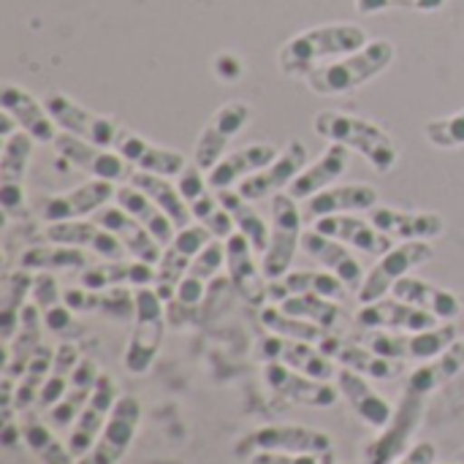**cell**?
I'll return each instance as SVG.
<instances>
[{
  "instance_id": "d6986e66",
  "label": "cell",
  "mask_w": 464,
  "mask_h": 464,
  "mask_svg": "<svg viewBox=\"0 0 464 464\" xmlns=\"http://www.w3.org/2000/svg\"><path fill=\"white\" fill-rule=\"evenodd\" d=\"M258 356L264 362H280L302 375L318 378V381H332L337 378V362L329 359L321 348L302 343V340H291V337H280V334H269L258 343Z\"/></svg>"
},
{
  "instance_id": "7dc6e473",
  "label": "cell",
  "mask_w": 464,
  "mask_h": 464,
  "mask_svg": "<svg viewBox=\"0 0 464 464\" xmlns=\"http://www.w3.org/2000/svg\"><path fill=\"white\" fill-rule=\"evenodd\" d=\"M22 269L30 272H63V269H87V253L71 245H33L19 258Z\"/></svg>"
},
{
  "instance_id": "4dcf8cb0",
  "label": "cell",
  "mask_w": 464,
  "mask_h": 464,
  "mask_svg": "<svg viewBox=\"0 0 464 464\" xmlns=\"http://www.w3.org/2000/svg\"><path fill=\"white\" fill-rule=\"evenodd\" d=\"M277 155H280V150L275 144H269V141H256V144L239 147V150L228 152L226 158H220L207 171L209 188L212 190H228V188L239 185L242 179H247V177L258 174L261 169H266Z\"/></svg>"
},
{
  "instance_id": "83f0119b",
  "label": "cell",
  "mask_w": 464,
  "mask_h": 464,
  "mask_svg": "<svg viewBox=\"0 0 464 464\" xmlns=\"http://www.w3.org/2000/svg\"><path fill=\"white\" fill-rule=\"evenodd\" d=\"M313 228L343 242V245H348V247H353V250H359V253H364V256L381 258L383 253H389L394 247L392 245L394 239H389L383 231H378L370 218L364 220L359 215H326V218H318L313 223Z\"/></svg>"
},
{
  "instance_id": "680465c9",
  "label": "cell",
  "mask_w": 464,
  "mask_h": 464,
  "mask_svg": "<svg viewBox=\"0 0 464 464\" xmlns=\"http://www.w3.org/2000/svg\"><path fill=\"white\" fill-rule=\"evenodd\" d=\"M247 464H334V454H280V451H261L253 454Z\"/></svg>"
},
{
  "instance_id": "cb8c5ba5",
  "label": "cell",
  "mask_w": 464,
  "mask_h": 464,
  "mask_svg": "<svg viewBox=\"0 0 464 464\" xmlns=\"http://www.w3.org/2000/svg\"><path fill=\"white\" fill-rule=\"evenodd\" d=\"M356 326L386 329V332H427L440 326V321L432 313L392 296V299H378L372 304H362V310L356 313Z\"/></svg>"
},
{
  "instance_id": "d4e9b609",
  "label": "cell",
  "mask_w": 464,
  "mask_h": 464,
  "mask_svg": "<svg viewBox=\"0 0 464 464\" xmlns=\"http://www.w3.org/2000/svg\"><path fill=\"white\" fill-rule=\"evenodd\" d=\"M302 250H304L315 264H321L326 272L337 275V277L348 285V291H356V294H359V288L364 285L367 272H364L362 261L348 250V245H343V242H337V239L321 234V231H315V228H310V231L302 234Z\"/></svg>"
},
{
  "instance_id": "be15d7a7",
  "label": "cell",
  "mask_w": 464,
  "mask_h": 464,
  "mask_svg": "<svg viewBox=\"0 0 464 464\" xmlns=\"http://www.w3.org/2000/svg\"><path fill=\"white\" fill-rule=\"evenodd\" d=\"M19 440H22V424H16V419H14V421H3V430H0V443H3L5 449H14Z\"/></svg>"
},
{
  "instance_id": "94428289",
  "label": "cell",
  "mask_w": 464,
  "mask_h": 464,
  "mask_svg": "<svg viewBox=\"0 0 464 464\" xmlns=\"http://www.w3.org/2000/svg\"><path fill=\"white\" fill-rule=\"evenodd\" d=\"M392 464H438V449L432 446V443H416V446H411L397 462Z\"/></svg>"
},
{
  "instance_id": "6da1fadb",
  "label": "cell",
  "mask_w": 464,
  "mask_h": 464,
  "mask_svg": "<svg viewBox=\"0 0 464 464\" xmlns=\"http://www.w3.org/2000/svg\"><path fill=\"white\" fill-rule=\"evenodd\" d=\"M367 44H370V35L356 22L318 24V27H310V30L291 35L277 49V68L285 76L304 79L310 71H315L332 60H340L345 54H353Z\"/></svg>"
},
{
  "instance_id": "ac0fdd59",
  "label": "cell",
  "mask_w": 464,
  "mask_h": 464,
  "mask_svg": "<svg viewBox=\"0 0 464 464\" xmlns=\"http://www.w3.org/2000/svg\"><path fill=\"white\" fill-rule=\"evenodd\" d=\"M256 256L258 253L239 231L231 239H226V272H228V283L234 294L253 307H266L269 285Z\"/></svg>"
},
{
  "instance_id": "7bdbcfd3",
  "label": "cell",
  "mask_w": 464,
  "mask_h": 464,
  "mask_svg": "<svg viewBox=\"0 0 464 464\" xmlns=\"http://www.w3.org/2000/svg\"><path fill=\"white\" fill-rule=\"evenodd\" d=\"M33 280H35V272L22 269V266L14 272H5L0 280V337L5 345L19 332L24 299L33 294Z\"/></svg>"
},
{
  "instance_id": "8d00e7d4",
  "label": "cell",
  "mask_w": 464,
  "mask_h": 464,
  "mask_svg": "<svg viewBox=\"0 0 464 464\" xmlns=\"http://www.w3.org/2000/svg\"><path fill=\"white\" fill-rule=\"evenodd\" d=\"M79 283L90 291H106V288H120V285H152L155 283V266L144 264V261H106V264H95L82 269Z\"/></svg>"
},
{
  "instance_id": "8fae6325",
  "label": "cell",
  "mask_w": 464,
  "mask_h": 464,
  "mask_svg": "<svg viewBox=\"0 0 464 464\" xmlns=\"http://www.w3.org/2000/svg\"><path fill=\"white\" fill-rule=\"evenodd\" d=\"M44 106L63 133H71V136H79L90 144L114 150V141H117L122 128L111 117L90 111L87 106H82L79 101H73L71 95H65L60 90H52L44 98Z\"/></svg>"
},
{
  "instance_id": "277c9868",
  "label": "cell",
  "mask_w": 464,
  "mask_h": 464,
  "mask_svg": "<svg viewBox=\"0 0 464 464\" xmlns=\"http://www.w3.org/2000/svg\"><path fill=\"white\" fill-rule=\"evenodd\" d=\"M136 296V315H133V329L130 340L122 356V364L130 375H147L152 362L160 353L163 334H166V302L158 296L155 288L141 285L133 291Z\"/></svg>"
},
{
  "instance_id": "9c48e42d",
  "label": "cell",
  "mask_w": 464,
  "mask_h": 464,
  "mask_svg": "<svg viewBox=\"0 0 464 464\" xmlns=\"http://www.w3.org/2000/svg\"><path fill=\"white\" fill-rule=\"evenodd\" d=\"M424 411H427V397L405 392L400 405L394 408L392 421L383 430H378V438L364 449V464L397 462L411 449V440L421 427Z\"/></svg>"
},
{
  "instance_id": "e0dca14e",
  "label": "cell",
  "mask_w": 464,
  "mask_h": 464,
  "mask_svg": "<svg viewBox=\"0 0 464 464\" xmlns=\"http://www.w3.org/2000/svg\"><path fill=\"white\" fill-rule=\"evenodd\" d=\"M307 163H310L307 147H304L299 139H294V141H288V144L280 150V155H277L266 169H261L258 174L242 179V182L237 185V190H239V196H245L247 201L272 198V196L288 190V185L304 171Z\"/></svg>"
},
{
  "instance_id": "e7e4bbea",
  "label": "cell",
  "mask_w": 464,
  "mask_h": 464,
  "mask_svg": "<svg viewBox=\"0 0 464 464\" xmlns=\"http://www.w3.org/2000/svg\"><path fill=\"white\" fill-rule=\"evenodd\" d=\"M14 125H16V120H14L8 111H3V114H0V136H3V139H8L11 133H16V130H14Z\"/></svg>"
},
{
  "instance_id": "9a60e30c",
  "label": "cell",
  "mask_w": 464,
  "mask_h": 464,
  "mask_svg": "<svg viewBox=\"0 0 464 464\" xmlns=\"http://www.w3.org/2000/svg\"><path fill=\"white\" fill-rule=\"evenodd\" d=\"M54 152L68 160L73 169L95 177V179H106V182H128L130 174L136 171L117 150H106V147H98V144H90L79 136H71V133H57L54 139Z\"/></svg>"
},
{
  "instance_id": "b9f144b4",
  "label": "cell",
  "mask_w": 464,
  "mask_h": 464,
  "mask_svg": "<svg viewBox=\"0 0 464 464\" xmlns=\"http://www.w3.org/2000/svg\"><path fill=\"white\" fill-rule=\"evenodd\" d=\"M291 294H315V296H326L332 302H343L348 296V285L326 269L324 272H288L283 280L269 283V299L275 304Z\"/></svg>"
},
{
  "instance_id": "f1b7e54d",
  "label": "cell",
  "mask_w": 464,
  "mask_h": 464,
  "mask_svg": "<svg viewBox=\"0 0 464 464\" xmlns=\"http://www.w3.org/2000/svg\"><path fill=\"white\" fill-rule=\"evenodd\" d=\"M44 237H46V242L71 245V247H79V250L103 256V258H109V261H120V258L128 256V250L122 247V242H120L114 234H109L103 226H98L95 220H92V223H84V220L49 223V226L44 228Z\"/></svg>"
},
{
  "instance_id": "7402d4cb",
  "label": "cell",
  "mask_w": 464,
  "mask_h": 464,
  "mask_svg": "<svg viewBox=\"0 0 464 464\" xmlns=\"http://www.w3.org/2000/svg\"><path fill=\"white\" fill-rule=\"evenodd\" d=\"M370 220L378 231H383L394 242H432L443 237L446 218L438 212L421 209H394V207H375L370 209Z\"/></svg>"
},
{
  "instance_id": "f35d334b",
  "label": "cell",
  "mask_w": 464,
  "mask_h": 464,
  "mask_svg": "<svg viewBox=\"0 0 464 464\" xmlns=\"http://www.w3.org/2000/svg\"><path fill=\"white\" fill-rule=\"evenodd\" d=\"M44 345V313L35 304H24L22 310V321H19V332L14 334V340L8 343V353H5V364H3V375L19 381L22 372L27 370L30 359L38 353V348Z\"/></svg>"
},
{
  "instance_id": "3957f363",
  "label": "cell",
  "mask_w": 464,
  "mask_h": 464,
  "mask_svg": "<svg viewBox=\"0 0 464 464\" xmlns=\"http://www.w3.org/2000/svg\"><path fill=\"white\" fill-rule=\"evenodd\" d=\"M397 57V49L386 38H375L353 54L332 60L304 76V84L315 95H348L375 76H381Z\"/></svg>"
},
{
  "instance_id": "4fadbf2b",
  "label": "cell",
  "mask_w": 464,
  "mask_h": 464,
  "mask_svg": "<svg viewBox=\"0 0 464 464\" xmlns=\"http://www.w3.org/2000/svg\"><path fill=\"white\" fill-rule=\"evenodd\" d=\"M250 114H253V109L247 101H226L223 106H218L196 139V147H193L196 166L209 171L220 158H226L228 144L234 141L237 133H242L247 128Z\"/></svg>"
},
{
  "instance_id": "ab89813d",
  "label": "cell",
  "mask_w": 464,
  "mask_h": 464,
  "mask_svg": "<svg viewBox=\"0 0 464 464\" xmlns=\"http://www.w3.org/2000/svg\"><path fill=\"white\" fill-rule=\"evenodd\" d=\"M98 378H101V370H98V364L92 359H82L76 364V370L71 375V383L65 389V397L49 411L52 427H60L63 430V427H73L76 424L79 413L84 411L87 400L92 397V389H95Z\"/></svg>"
},
{
  "instance_id": "ba28073f",
  "label": "cell",
  "mask_w": 464,
  "mask_h": 464,
  "mask_svg": "<svg viewBox=\"0 0 464 464\" xmlns=\"http://www.w3.org/2000/svg\"><path fill=\"white\" fill-rule=\"evenodd\" d=\"M435 258V247L430 242H400L394 245L389 253H383L378 258V264L367 272L364 285L359 288V302L362 304H372L378 299H386L392 294V288L413 275V269L430 264Z\"/></svg>"
},
{
  "instance_id": "f6af8a7d",
  "label": "cell",
  "mask_w": 464,
  "mask_h": 464,
  "mask_svg": "<svg viewBox=\"0 0 464 464\" xmlns=\"http://www.w3.org/2000/svg\"><path fill=\"white\" fill-rule=\"evenodd\" d=\"M133 188H139L141 193H147L171 220L177 228H185L193 223V212L188 207V201L182 198L177 182H171V177H158V174H147V171H133L128 179Z\"/></svg>"
},
{
  "instance_id": "681fc988",
  "label": "cell",
  "mask_w": 464,
  "mask_h": 464,
  "mask_svg": "<svg viewBox=\"0 0 464 464\" xmlns=\"http://www.w3.org/2000/svg\"><path fill=\"white\" fill-rule=\"evenodd\" d=\"M79 362H82V356H79V348L73 343H63V345L54 348L52 372H49V378H46V383L41 389V397L35 402L38 411H52L65 397V389H68L71 375H73Z\"/></svg>"
},
{
  "instance_id": "60d3db41",
  "label": "cell",
  "mask_w": 464,
  "mask_h": 464,
  "mask_svg": "<svg viewBox=\"0 0 464 464\" xmlns=\"http://www.w3.org/2000/svg\"><path fill=\"white\" fill-rule=\"evenodd\" d=\"M464 370V340H457L451 348H446L440 356L424 362L421 367H416L405 383V392L430 397L432 392L443 389L449 381H454Z\"/></svg>"
},
{
  "instance_id": "1f68e13d",
  "label": "cell",
  "mask_w": 464,
  "mask_h": 464,
  "mask_svg": "<svg viewBox=\"0 0 464 464\" xmlns=\"http://www.w3.org/2000/svg\"><path fill=\"white\" fill-rule=\"evenodd\" d=\"M95 223L98 226H103L109 234H114L120 242H122V247L128 250V256L130 258H136V261H144V264H158L160 261V256H163V247L155 242V237L133 218V215H128L120 204H114V207H103V209H98L95 212Z\"/></svg>"
},
{
  "instance_id": "e575fe53",
  "label": "cell",
  "mask_w": 464,
  "mask_h": 464,
  "mask_svg": "<svg viewBox=\"0 0 464 464\" xmlns=\"http://www.w3.org/2000/svg\"><path fill=\"white\" fill-rule=\"evenodd\" d=\"M63 302L73 313H101L111 321H130L136 315V296L125 285L106 288V291H90V288H65Z\"/></svg>"
},
{
  "instance_id": "5b68a950",
  "label": "cell",
  "mask_w": 464,
  "mask_h": 464,
  "mask_svg": "<svg viewBox=\"0 0 464 464\" xmlns=\"http://www.w3.org/2000/svg\"><path fill=\"white\" fill-rule=\"evenodd\" d=\"M302 207L288 190L272 196V234L269 247L261 256V269L269 283L283 280L291 272L294 256L302 250Z\"/></svg>"
},
{
  "instance_id": "ffe728a7",
  "label": "cell",
  "mask_w": 464,
  "mask_h": 464,
  "mask_svg": "<svg viewBox=\"0 0 464 464\" xmlns=\"http://www.w3.org/2000/svg\"><path fill=\"white\" fill-rule=\"evenodd\" d=\"M114 182L106 179H92L84 182L68 193H54L41 198L38 215L44 223H63V220H82L87 215H95L114 198Z\"/></svg>"
},
{
  "instance_id": "f5cc1de1",
  "label": "cell",
  "mask_w": 464,
  "mask_h": 464,
  "mask_svg": "<svg viewBox=\"0 0 464 464\" xmlns=\"http://www.w3.org/2000/svg\"><path fill=\"white\" fill-rule=\"evenodd\" d=\"M424 136L435 150H459L464 147V109L435 117L424 125Z\"/></svg>"
},
{
  "instance_id": "9f6ffc18",
  "label": "cell",
  "mask_w": 464,
  "mask_h": 464,
  "mask_svg": "<svg viewBox=\"0 0 464 464\" xmlns=\"http://www.w3.org/2000/svg\"><path fill=\"white\" fill-rule=\"evenodd\" d=\"M174 179H177V188H179L182 198L188 201V207L196 204L198 198H204V196L212 190V188H209V179H207V171L198 169L196 160H190V163L182 169V174L174 177Z\"/></svg>"
},
{
  "instance_id": "7c38bea8",
  "label": "cell",
  "mask_w": 464,
  "mask_h": 464,
  "mask_svg": "<svg viewBox=\"0 0 464 464\" xmlns=\"http://www.w3.org/2000/svg\"><path fill=\"white\" fill-rule=\"evenodd\" d=\"M35 139L24 130L11 133L3 139L0 147V209L5 218H27V193H24V177L33 158Z\"/></svg>"
},
{
  "instance_id": "6125c7cd",
  "label": "cell",
  "mask_w": 464,
  "mask_h": 464,
  "mask_svg": "<svg viewBox=\"0 0 464 464\" xmlns=\"http://www.w3.org/2000/svg\"><path fill=\"white\" fill-rule=\"evenodd\" d=\"M215 73L223 79V82H237L242 76V60L234 57V54H218L215 60Z\"/></svg>"
},
{
  "instance_id": "7a4b0ae2",
  "label": "cell",
  "mask_w": 464,
  "mask_h": 464,
  "mask_svg": "<svg viewBox=\"0 0 464 464\" xmlns=\"http://www.w3.org/2000/svg\"><path fill=\"white\" fill-rule=\"evenodd\" d=\"M313 128L321 139L345 144L348 150H356L378 174H389L400 160V150H397V141L392 139V133L386 128H381L378 122L364 120L359 114H348L340 109H324L315 114Z\"/></svg>"
},
{
  "instance_id": "30bf717a",
  "label": "cell",
  "mask_w": 464,
  "mask_h": 464,
  "mask_svg": "<svg viewBox=\"0 0 464 464\" xmlns=\"http://www.w3.org/2000/svg\"><path fill=\"white\" fill-rule=\"evenodd\" d=\"M212 231L204 223H190L185 228L177 231V237L171 239V245L163 247L160 261L155 264V283L152 288L158 291V296L169 304L182 283V277L188 275L190 264L196 261V256L212 242Z\"/></svg>"
},
{
  "instance_id": "836d02e7",
  "label": "cell",
  "mask_w": 464,
  "mask_h": 464,
  "mask_svg": "<svg viewBox=\"0 0 464 464\" xmlns=\"http://www.w3.org/2000/svg\"><path fill=\"white\" fill-rule=\"evenodd\" d=\"M348 166H351V150L345 144L329 141V147L321 152V158L313 160V163H307L304 171L288 185V193L296 201H307L315 193L332 188L348 171Z\"/></svg>"
},
{
  "instance_id": "bcb514c9",
  "label": "cell",
  "mask_w": 464,
  "mask_h": 464,
  "mask_svg": "<svg viewBox=\"0 0 464 464\" xmlns=\"http://www.w3.org/2000/svg\"><path fill=\"white\" fill-rule=\"evenodd\" d=\"M218 201L223 209H228V215L234 218L237 223V231L253 245V250L258 256L266 253L269 247V234H272V226L261 218V212L253 207V201H247L245 196H239V190H218Z\"/></svg>"
},
{
  "instance_id": "816d5d0a",
  "label": "cell",
  "mask_w": 464,
  "mask_h": 464,
  "mask_svg": "<svg viewBox=\"0 0 464 464\" xmlns=\"http://www.w3.org/2000/svg\"><path fill=\"white\" fill-rule=\"evenodd\" d=\"M22 440H24V446L38 457V462L41 464H76L79 459L71 454V449H68V443L63 446L54 435H52V430L46 427V424H41L38 419H24V424H22Z\"/></svg>"
},
{
  "instance_id": "74e56055",
  "label": "cell",
  "mask_w": 464,
  "mask_h": 464,
  "mask_svg": "<svg viewBox=\"0 0 464 464\" xmlns=\"http://www.w3.org/2000/svg\"><path fill=\"white\" fill-rule=\"evenodd\" d=\"M114 201L128 212V215H133L152 237H155V242L160 245V247H166V245H171V239L177 237V226H174V220L147 196V193H141L139 188H133L130 182H125L122 188H117V193H114Z\"/></svg>"
},
{
  "instance_id": "6f0895ef",
  "label": "cell",
  "mask_w": 464,
  "mask_h": 464,
  "mask_svg": "<svg viewBox=\"0 0 464 464\" xmlns=\"http://www.w3.org/2000/svg\"><path fill=\"white\" fill-rule=\"evenodd\" d=\"M30 296H33V304L41 313H46V310H52L54 304L63 302V288H60V283H57V277L52 272H35Z\"/></svg>"
},
{
  "instance_id": "52a82bcc",
  "label": "cell",
  "mask_w": 464,
  "mask_h": 464,
  "mask_svg": "<svg viewBox=\"0 0 464 464\" xmlns=\"http://www.w3.org/2000/svg\"><path fill=\"white\" fill-rule=\"evenodd\" d=\"M261 451H280V454H329L334 451V440L324 430L299 427V424H269L242 435L234 446V454L250 459Z\"/></svg>"
},
{
  "instance_id": "c3c4849f",
  "label": "cell",
  "mask_w": 464,
  "mask_h": 464,
  "mask_svg": "<svg viewBox=\"0 0 464 464\" xmlns=\"http://www.w3.org/2000/svg\"><path fill=\"white\" fill-rule=\"evenodd\" d=\"M261 324H264L272 334L291 337V340H302V343H310V345H315V348H324V345L329 343V337L337 334V332H329V329H324V326H318V324L294 318V315L283 313L277 304L261 307Z\"/></svg>"
},
{
  "instance_id": "44dd1931",
  "label": "cell",
  "mask_w": 464,
  "mask_h": 464,
  "mask_svg": "<svg viewBox=\"0 0 464 464\" xmlns=\"http://www.w3.org/2000/svg\"><path fill=\"white\" fill-rule=\"evenodd\" d=\"M117 383L109 372H101L95 389H92V397L87 400L84 411L79 413L76 424L71 427V435H68V449L76 459H82L92 446L95 440L101 438L111 411H114V402H117Z\"/></svg>"
},
{
  "instance_id": "2e32d148",
  "label": "cell",
  "mask_w": 464,
  "mask_h": 464,
  "mask_svg": "<svg viewBox=\"0 0 464 464\" xmlns=\"http://www.w3.org/2000/svg\"><path fill=\"white\" fill-rule=\"evenodd\" d=\"M264 383L275 397L304 408H332L340 400V389L332 386L329 381L302 375L280 362L264 364Z\"/></svg>"
},
{
  "instance_id": "11a10c76",
  "label": "cell",
  "mask_w": 464,
  "mask_h": 464,
  "mask_svg": "<svg viewBox=\"0 0 464 464\" xmlns=\"http://www.w3.org/2000/svg\"><path fill=\"white\" fill-rule=\"evenodd\" d=\"M44 326H46L52 334L63 337V343L79 340V337L84 334V326L73 318V310H71L65 302H60V304H54L52 310L44 313Z\"/></svg>"
},
{
  "instance_id": "d6a6232c",
  "label": "cell",
  "mask_w": 464,
  "mask_h": 464,
  "mask_svg": "<svg viewBox=\"0 0 464 464\" xmlns=\"http://www.w3.org/2000/svg\"><path fill=\"white\" fill-rule=\"evenodd\" d=\"M334 386L340 389V397L351 405V411L372 430H383L394 411L392 405L386 402V397H381L372 386H370V378L348 370V367H340L337 370V378H334Z\"/></svg>"
},
{
  "instance_id": "f907efd6",
  "label": "cell",
  "mask_w": 464,
  "mask_h": 464,
  "mask_svg": "<svg viewBox=\"0 0 464 464\" xmlns=\"http://www.w3.org/2000/svg\"><path fill=\"white\" fill-rule=\"evenodd\" d=\"M52 362H54V348H49V345H41L38 353L30 359L27 370L16 381V397H14V402H16V411L19 413H27L38 402L41 389H44V383H46V378L52 372Z\"/></svg>"
},
{
  "instance_id": "484cf974",
  "label": "cell",
  "mask_w": 464,
  "mask_h": 464,
  "mask_svg": "<svg viewBox=\"0 0 464 464\" xmlns=\"http://www.w3.org/2000/svg\"><path fill=\"white\" fill-rule=\"evenodd\" d=\"M114 150L136 169V171H147V174H158V177H179L182 169L190 163L182 152L169 150V147H158L152 141H147L144 136L133 133V130H120Z\"/></svg>"
},
{
  "instance_id": "8992f818",
  "label": "cell",
  "mask_w": 464,
  "mask_h": 464,
  "mask_svg": "<svg viewBox=\"0 0 464 464\" xmlns=\"http://www.w3.org/2000/svg\"><path fill=\"white\" fill-rule=\"evenodd\" d=\"M367 334L359 337L362 345H367L370 351L394 359V362H430L435 356H440L446 348H451L457 343V326L451 324H440L435 329L427 332H386V329H364Z\"/></svg>"
},
{
  "instance_id": "d590c367",
  "label": "cell",
  "mask_w": 464,
  "mask_h": 464,
  "mask_svg": "<svg viewBox=\"0 0 464 464\" xmlns=\"http://www.w3.org/2000/svg\"><path fill=\"white\" fill-rule=\"evenodd\" d=\"M392 296L400 299V302H408V304H413V307H419V310L432 313V315H435L438 321H443V324L457 321V318H459V310H462L457 294H451V291H446V288H440V285H432V283H427V280H421V277H413V275L402 277V280L392 288Z\"/></svg>"
},
{
  "instance_id": "ee69618b",
  "label": "cell",
  "mask_w": 464,
  "mask_h": 464,
  "mask_svg": "<svg viewBox=\"0 0 464 464\" xmlns=\"http://www.w3.org/2000/svg\"><path fill=\"white\" fill-rule=\"evenodd\" d=\"M277 307L294 318L318 324L329 332L343 334L351 324V318L345 315V310L340 307V302H332L326 296H315V294H291L283 302H277Z\"/></svg>"
},
{
  "instance_id": "5bb4252c",
  "label": "cell",
  "mask_w": 464,
  "mask_h": 464,
  "mask_svg": "<svg viewBox=\"0 0 464 464\" xmlns=\"http://www.w3.org/2000/svg\"><path fill=\"white\" fill-rule=\"evenodd\" d=\"M139 424H141V402L130 394L120 397L114 402V411H111L101 438L76 464H120L136 440Z\"/></svg>"
},
{
  "instance_id": "db71d44e",
  "label": "cell",
  "mask_w": 464,
  "mask_h": 464,
  "mask_svg": "<svg viewBox=\"0 0 464 464\" xmlns=\"http://www.w3.org/2000/svg\"><path fill=\"white\" fill-rule=\"evenodd\" d=\"M449 0H353L356 14L362 16H375L386 11H419V14H432L440 11Z\"/></svg>"
},
{
  "instance_id": "f546056e",
  "label": "cell",
  "mask_w": 464,
  "mask_h": 464,
  "mask_svg": "<svg viewBox=\"0 0 464 464\" xmlns=\"http://www.w3.org/2000/svg\"><path fill=\"white\" fill-rule=\"evenodd\" d=\"M375 207H378V190L372 185L351 182V185H332L315 193L313 198L302 204V215L304 220L315 223L318 218H326V215H359Z\"/></svg>"
},
{
  "instance_id": "4316f807",
  "label": "cell",
  "mask_w": 464,
  "mask_h": 464,
  "mask_svg": "<svg viewBox=\"0 0 464 464\" xmlns=\"http://www.w3.org/2000/svg\"><path fill=\"white\" fill-rule=\"evenodd\" d=\"M321 351L329 359H334L340 367H348V370H353L370 381H394L405 370V362L386 359V356L370 351L367 345H362L359 340H345L343 334H332Z\"/></svg>"
},
{
  "instance_id": "603a6c76",
  "label": "cell",
  "mask_w": 464,
  "mask_h": 464,
  "mask_svg": "<svg viewBox=\"0 0 464 464\" xmlns=\"http://www.w3.org/2000/svg\"><path fill=\"white\" fill-rule=\"evenodd\" d=\"M0 109L8 111L16 120L19 130L33 136L38 144H54L57 133H60L57 122L52 120L46 106L30 90H24L22 84L5 82L0 87Z\"/></svg>"
},
{
  "instance_id": "91938a15",
  "label": "cell",
  "mask_w": 464,
  "mask_h": 464,
  "mask_svg": "<svg viewBox=\"0 0 464 464\" xmlns=\"http://www.w3.org/2000/svg\"><path fill=\"white\" fill-rule=\"evenodd\" d=\"M209 231H212V237L215 239H220V242H226V239H231L234 234H237V223H234V218L228 215V209H218L207 223H204Z\"/></svg>"
}]
</instances>
